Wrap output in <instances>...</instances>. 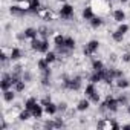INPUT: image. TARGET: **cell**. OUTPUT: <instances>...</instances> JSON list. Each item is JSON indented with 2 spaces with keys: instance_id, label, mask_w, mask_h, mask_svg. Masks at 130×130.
<instances>
[{
  "instance_id": "5bb4252c",
  "label": "cell",
  "mask_w": 130,
  "mask_h": 130,
  "mask_svg": "<svg viewBox=\"0 0 130 130\" xmlns=\"http://www.w3.org/2000/svg\"><path fill=\"white\" fill-rule=\"evenodd\" d=\"M40 9H41V3H40V0H29V12L37 14Z\"/></svg>"
},
{
  "instance_id": "ab89813d",
  "label": "cell",
  "mask_w": 130,
  "mask_h": 130,
  "mask_svg": "<svg viewBox=\"0 0 130 130\" xmlns=\"http://www.w3.org/2000/svg\"><path fill=\"white\" fill-rule=\"evenodd\" d=\"M49 78H51V77H41V86H44V87H49V86H51V81H49Z\"/></svg>"
},
{
  "instance_id": "ffe728a7",
  "label": "cell",
  "mask_w": 130,
  "mask_h": 130,
  "mask_svg": "<svg viewBox=\"0 0 130 130\" xmlns=\"http://www.w3.org/2000/svg\"><path fill=\"white\" fill-rule=\"evenodd\" d=\"M112 121H113V119H109V118H103L101 121H98L96 127H98V128H110V130H112Z\"/></svg>"
},
{
  "instance_id": "e575fe53",
  "label": "cell",
  "mask_w": 130,
  "mask_h": 130,
  "mask_svg": "<svg viewBox=\"0 0 130 130\" xmlns=\"http://www.w3.org/2000/svg\"><path fill=\"white\" fill-rule=\"evenodd\" d=\"M11 72H12V74H20V75H22V74H23V66H22L20 63H17V64H14V66L11 68Z\"/></svg>"
},
{
  "instance_id": "5b68a950",
  "label": "cell",
  "mask_w": 130,
  "mask_h": 130,
  "mask_svg": "<svg viewBox=\"0 0 130 130\" xmlns=\"http://www.w3.org/2000/svg\"><path fill=\"white\" fill-rule=\"evenodd\" d=\"M37 15H38L41 20H44V22H51V20H54V12H52L49 8H41V9L37 12Z\"/></svg>"
},
{
  "instance_id": "74e56055",
  "label": "cell",
  "mask_w": 130,
  "mask_h": 130,
  "mask_svg": "<svg viewBox=\"0 0 130 130\" xmlns=\"http://www.w3.org/2000/svg\"><path fill=\"white\" fill-rule=\"evenodd\" d=\"M121 61H122V63H130V51L122 52V55H121Z\"/></svg>"
},
{
  "instance_id": "f1b7e54d",
  "label": "cell",
  "mask_w": 130,
  "mask_h": 130,
  "mask_svg": "<svg viewBox=\"0 0 130 130\" xmlns=\"http://www.w3.org/2000/svg\"><path fill=\"white\" fill-rule=\"evenodd\" d=\"M112 40H113L115 43H122V40H124V34H121V32L116 29V31L112 32Z\"/></svg>"
},
{
  "instance_id": "44dd1931",
  "label": "cell",
  "mask_w": 130,
  "mask_h": 130,
  "mask_svg": "<svg viewBox=\"0 0 130 130\" xmlns=\"http://www.w3.org/2000/svg\"><path fill=\"white\" fill-rule=\"evenodd\" d=\"M89 23H90V28L98 29V28L103 25V17H101V15H95L92 20H89Z\"/></svg>"
},
{
  "instance_id": "ee69618b",
  "label": "cell",
  "mask_w": 130,
  "mask_h": 130,
  "mask_svg": "<svg viewBox=\"0 0 130 130\" xmlns=\"http://www.w3.org/2000/svg\"><path fill=\"white\" fill-rule=\"evenodd\" d=\"M125 109H127V113H128V115H130V103H128V104H127V106H125Z\"/></svg>"
},
{
  "instance_id": "1f68e13d",
  "label": "cell",
  "mask_w": 130,
  "mask_h": 130,
  "mask_svg": "<svg viewBox=\"0 0 130 130\" xmlns=\"http://www.w3.org/2000/svg\"><path fill=\"white\" fill-rule=\"evenodd\" d=\"M49 34H51V31H49L46 26H40V28H38V37H41V38H47Z\"/></svg>"
},
{
  "instance_id": "603a6c76",
  "label": "cell",
  "mask_w": 130,
  "mask_h": 130,
  "mask_svg": "<svg viewBox=\"0 0 130 130\" xmlns=\"http://www.w3.org/2000/svg\"><path fill=\"white\" fill-rule=\"evenodd\" d=\"M75 46H77L75 38H74V37H66V40H64V47H68V49L74 51V49H75Z\"/></svg>"
},
{
  "instance_id": "f546056e",
  "label": "cell",
  "mask_w": 130,
  "mask_h": 130,
  "mask_svg": "<svg viewBox=\"0 0 130 130\" xmlns=\"http://www.w3.org/2000/svg\"><path fill=\"white\" fill-rule=\"evenodd\" d=\"M40 46H41V38H40V37L31 40V49H32V51L38 52V51H40Z\"/></svg>"
},
{
  "instance_id": "7a4b0ae2",
  "label": "cell",
  "mask_w": 130,
  "mask_h": 130,
  "mask_svg": "<svg viewBox=\"0 0 130 130\" xmlns=\"http://www.w3.org/2000/svg\"><path fill=\"white\" fill-rule=\"evenodd\" d=\"M75 14V8L69 3H63L61 8H60V17L64 19V20H69L72 15Z\"/></svg>"
},
{
  "instance_id": "4dcf8cb0",
  "label": "cell",
  "mask_w": 130,
  "mask_h": 130,
  "mask_svg": "<svg viewBox=\"0 0 130 130\" xmlns=\"http://www.w3.org/2000/svg\"><path fill=\"white\" fill-rule=\"evenodd\" d=\"M37 103H38V101H37V98L31 96V98H28V100L25 101V109H28V110H32V109H34V106H35Z\"/></svg>"
},
{
  "instance_id": "d590c367",
  "label": "cell",
  "mask_w": 130,
  "mask_h": 130,
  "mask_svg": "<svg viewBox=\"0 0 130 130\" xmlns=\"http://www.w3.org/2000/svg\"><path fill=\"white\" fill-rule=\"evenodd\" d=\"M116 100H118V103H119V106H127L128 104V98H127V95H119V96H116Z\"/></svg>"
},
{
  "instance_id": "60d3db41",
  "label": "cell",
  "mask_w": 130,
  "mask_h": 130,
  "mask_svg": "<svg viewBox=\"0 0 130 130\" xmlns=\"http://www.w3.org/2000/svg\"><path fill=\"white\" fill-rule=\"evenodd\" d=\"M22 78H23L25 81H31V78H32V75H31V72H28V71H25V72L22 74Z\"/></svg>"
},
{
  "instance_id": "b9f144b4",
  "label": "cell",
  "mask_w": 130,
  "mask_h": 130,
  "mask_svg": "<svg viewBox=\"0 0 130 130\" xmlns=\"http://www.w3.org/2000/svg\"><path fill=\"white\" fill-rule=\"evenodd\" d=\"M51 75H52L51 68H47V69H44V71H43V77H51Z\"/></svg>"
},
{
  "instance_id": "83f0119b",
  "label": "cell",
  "mask_w": 130,
  "mask_h": 130,
  "mask_svg": "<svg viewBox=\"0 0 130 130\" xmlns=\"http://www.w3.org/2000/svg\"><path fill=\"white\" fill-rule=\"evenodd\" d=\"M37 68H38V69L43 72L44 69H47V68H49V61H47L44 57H43V58H40V60L37 61Z\"/></svg>"
},
{
  "instance_id": "bcb514c9",
  "label": "cell",
  "mask_w": 130,
  "mask_h": 130,
  "mask_svg": "<svg viewBox=\"0 0 130 130\" xmlns=\"http://www.w3.org/2000/svg\"><path fill=\"white\" fill-rule=\"evenodd\" d=\"M57 2H61V3H66V0H57Z\"/></svg>"
},
{
  "instance_id": "f6af8a7d",
  "label": "cell",
  "mask_w": 130,
  "mask_h": 130,
  "mask_svg": "<svg viewBox=\"0 0 130 130\" xmlns=\"http://www.w3.org/2000/svg\"><path fill=\"white\" fill-rule=\"evenodd\" d=\"M119 2H121V3H127V2H128V0H119Z\"/></svg>"
},
{
  "instance_id": "8992f818",
  "label": "cell",
  "mask_w": 130,
  "mask_h": 130,
  "mask_svg": "<svg viewBox=\"0 0 130 130\" xmlns=\"http://www.w3.org/2000/svg\"><path fill=\"white\" fill-rule=\"evenodd\" d=\"M90 104H92V103H90V100L86 96V98H83V100H80V101L77 103L75 110H77V112H86V110L90 107Z\"/></svg>"
},
{
  "instance_id": "7c38bea8",
  "label": "cell",
  "mask_w": 130,
  "mask_h": 130,
  "mask_svg": "<svg viewBox=\"0 0 130 130\" xmlns=\"http://www.w3.org/2000/svg\"><path fill=\"white\" fill-rule=\"evenodd\" d=\"M115 86H116L119 90H125V89H128V87H130V81H128L127 78L121 77V78L115 80Z\"/></svg>"
},
{
  "instance_id": "277c9868",
  "label": "cell",
  "mask_w": 130,
  "mask_h": 130,
  "mask_svg": "<svg viewBox=\"0 0 130 130\" xmlns=\"http://www.w3.org/2000/svg\"><path fill=\"white\" fill-rule=\"evenodd\" d=\"M0 89H2V92L12 89V75H11V74H6V72H5V74L2 75V83H0Z\"/></svg>"
},
{
  "instance_id": "3957f363",
  "label": "cell",
  "mask_w": 130,
  "mask_h": 130,
  "mask_svg": "<svg viewBox=\"0 0 130 130\" xmlns=\"http://www.w3.org/2000/svg\"><path fill=\"white\" fill-rule=\"evenodd\" d=\"M104 103H106V107H107L109 112H118V109H119V103H118V100H116L112 93H109V95L106 96Z\"/></svg>"
},
{
  "instance_id": "d4e9b609",
  "label": "cell",
  "mask_w": 130,
  "mask_h": 130,
  "mask_svg": "<svg viewBox=\"0 0 130 130\" xmlns=\"http://www.w3.org/2000/svg\"><path fill=\"white\" fill-rule=\"evenodd\" d=\"M32 118V113H31V110H28V109H23L20 113H19V119L20 121H28V119H31Z\"/></svg>"
},
{
  "instance_id": "ac0fdd59",
  "label": "cell",
  "mask_w": 130,
  "mask_h": 130,
  "mask_svg": "<svg viewBox=\"0 0 130 130\" xmlns=\"http://www.w3.org/2000/svg\"><path fill=\"white\" fill-rule=\"evenodd\" d=\"M90 66H92V71H103L106 66H104V63L100 60V58H93L92 63H90Z\"/></svg>"
},
{
  "instance_id": "8d00e7d4",
  "label": "cell",
  "mask_w": 130,
  "mask_h": 130,
  "mask_svg": "<svg viewBox=\"0 0 130 130\" xmlns=\"http://www.w3.org/2000/svg\"><path fill=\"white\" fill-rule=\"evenodd\" d=\"M68 110H69V107H68V103H66V101H61V103H58V112L64 113V112H68Z\"/></svg>"
},
{
  "instance_id": "6da1fadb",
  "label": "cell",
  "mask_w": 130,
  "mask_h": 130,
  "mask_svg": "<svg viewBox=\"0 0 130 130\" xmlns=\"http://www.w3.org/2000/svg\"><path fill=\"white\" fill-rule=\"evenodd\" d=\"M83 84V78L81 77H68V75H63V87L68 89V90H80Z\"/></svg>"
},
{
  "instance_id": "836d02e7",
  "label": "cell",
  "mask_w": 130,
  "mask_h": 130,
  "mask_svg": "<svg viewBox=\"0 0 130 130\" xmlns=\"http://www.w3.org/2000/svg\"><path fill=\"white\" fill-rule=\"evenodd\" d=\"M128 29H130V25H127V23H124V22L119 23V26H118V31H119L121 34H124V35L128 32Z\"/></svg>"
},
{
  "instance_id": "ba28073f",
  "label": "cell",
  "mask_w": 130,
  "mask_h": 130,
  "mask_svg": "<svg viewBox=\"0 0 130 130\" xmlns=\"http://www.w3.org/2000/svg\"><path fill=\"white\" fill-rule=\"evenodd\" d=\"M22 57H23V51L20 47H12L9 51V60L11 61H19Z\"/></svg>"
},
{
  "instance_id": "d6986e66",
  "label": "cell",
  "mask_w": 130,
  "mask_h": 130,
  "mask_svg": "<svg viewBox=\"0 0 130 130\" xmlns=\"http://www.w3.org/2000/svg\"><path fill=\"white\" fill-rule=\"evenodd\" d=\"M95 92H96V84L89 81V84H86V87H84V95L89 98V96H90V95H93Z\"/></svg>"
},
{
  "instance_id": "2e32d148",
  "label": "cell",
  "mask_w": 130,
  "mask_h": 130,
  "mask_svg": "<svg viewBox=\"0 0 130 130\" xmlns=\"http://www.w3.org/2000/svg\"><path fill=\"white\" fill-rule=\"evenodd\" d=\"M23 32H25V37L29 40H34L38 37V29H35V28H26Z\"/></svg>"
},
{
  "instance_id": "9a60e30c",
  "label": "cell",
  "mask_w": 130,
  "mask_h": 130,
  "mask_svg": "<svg viewBox=\"0 0 130 130\" xmlns=\"http://www.w3.org/2000/svg\"><path fill=\"white\" fill-rule=\"evenodd\" d=\"M15 90L14 89H9V90H5L3 92V101L5 103H12L14 100H15Z\"/></svg>"
},
{
  "instance_id": "484cf974",
  "label": "cell",
  "mask_w": 130,
  "mask_h": 130,
  "mask_svg": "<svg viewBox=\"0 0 130 130\" xmlns=\"http://www.w3.org/2000/svg\"><path fill=\"white\" fill-rule=\"evenodd\" d=\"M64 40H66V37L63 34H55L54 35V44L55 46H64Z\"/></svg>"
},
{
  "instance_id": "e0dca14e",
  "label": "cell",
  "mask_w": 130,
  "mask_h": 130,
  "mask_svg": "<svg viewBox=\"0 0 130 130\" xmlns=\"http://www.w3.org/2000/svg\"><path fill=\"white\" fill-rule=\"evenodd\" d=\"M86 47L90 51V54L93 55V54H96L98 52V49H100V41L98 40H90L87 44H86Z\"/></svg>"
},
{
  "instance_id": "f35d334b",
  "label": "cell",
  "mask_w": 130,
  "mask_h": 130,
  "mask_svg": "<svg viewBox=\"0 0 130 130\" xmlns=\"http://www.w3.org/2000/svg\"><path fill=\"white\" fill-rule=\"evenodd\" d=\"M52 100H51V95H46V96H43L41 100H40V104L41 106H46V104H49Z\"/></svg>"
},
{
  "instance_id": "d6a6232c",
  "label": "cell",
  "mask_w": 130,
  "mask_h": 130,
  "mask_svg": "<svg viewBox=\"0 0 130 130\" xmlns=\"http://www.w3.org/2000/svg\"><path fill=\"white\" fill-rule=\"evenodd\" d=\"M89 100H90V103H92V104H100V103H101V95H100V93H98V90H96L93 95H90V96H89Z\"/></svg>"
},
{
  "instance_id": "30bf717a",
  "label": "cell",
  "mask_w": 130,
  "mask_h": 130,
  "mask_svg": "<svg viewBox=\"0 0 130 130\" xmlns=\"http://www.w3.org/2000/svg\"><path fill=\"white\" fill-rule=\"evenodd\" d=\"M9 12H11L12 15H17V17H22V15H25V14H26V11H25L19 3L11 5V6H9Z\"/></svg>"
},
{
  "instance_id": "9c48e42d",
  "label": "cell",
  "mask_w": 130,
  "mask_h": 130,
  "mask_svg": "<svg viewBox=\"0 0 130 130\" xmlns=\"http://www.w3.org/2000/svg\"><path fill=\"white\" fill-rule=\"evenodd\" d=\"M44 113L46 115H49V116H54V115H57L58 113V104H55V103H49V104H46L44 106Z\"/></svg>"
},
{
  "instance_id": "7bdbcfd3",
  "label": "cell",
  "mask_w": 130,
  "mask_h": 130,
  "mask_svg": "<svg viewBox=\"0 0 130 130\" xmlns=\"http://www.w3.org/2000/svg\"><path fill=\"white\" fill-rule=\"evenodd\" d=\"M109 60H110L112 63H116V60H118V58H116V55H115V54H110V55H109Z\"/></svg>"
},
{
  "instance_id": "7402d4cb",
  "label": "cell",
  "mask_w": 130,
  "mask_h": 130,
  "mask_svg": "<svg viewBox=\"0 0 130 130\" xmlns=\"http://www.w3.org/2000/svg\"><path fill=\"white\" fill-rule=\"evenodd\" d=\"M44 58L49 61V64H52V63H55V61H58V54L57 52H54V51H49V52H46L44 54Z\"/></svg>"
},
{
  "instance_id": "52a82bcc",
  "label": "cell",
  "mask_w": 130,
  "mask_h": 130,
  "mask_svg": "<svg viewBox=\"0 0 130 130\" xmlns=\"http://www.w3.org/2000/svg\"><path fill=\"white\" fill-rule=\"evenodd\" d=\"M31 113H32V118L40 119V118L43 116V113H44V106H41L40 103H37V104L34 106V109L31 110Z\"/></svg>"
},
{
  "instance_id": "cb8c5ba5",
  "label": "cell",
  "mask_w": 130,
  "mask_h": 130,
  "mask_svg": "<svg viewBox=\"0 0 130 130\" xmlns=\"http://www.w3.org/2000/svg\"><path fill=\"white\" fill-rule=\"evenodd\" d=\"M12 89L17 92V93H20V92H23L25 89H26V81L25 80H20V81H17L14 86H12Z\"/></svg>"
},
{
  "instance_id": "4fadbf2b",
  "label": "cell",
  "mask_w": 130,
  "mask_h": 130,
  "mask_svg": "<svg viewBox=\"0 0 130 130\" xmlns=\"http://www.w3.org/2000/svg\"><path fill=\"white\" fill-rule=\"evenodd\" d=\"M95 15H96V14H95L93 8H92L90 5H89V6H86V8L83 9V19H84V20H87V22H89V20H92Z\"/></svg>"
},
{
  "instance_id": "4316f807",
  "label": "cell",
  "mask_w": 130,
  "mask_h": 130,
  "mask_svg": "<svg viewBox=\"0 0 130 130\" xmlns=\"http://www.w3.org/2000/svg\"><path fill=\"white\" fill-rule=\"evenodd\" d=\"M49 46H51V44H49V40H47V38H41V46H40V51H38V52H40V54L49 52V51H51Z\"/></svg>"
},
{
  "instance_id": "8fae6325",
  "label": "cell",
  "mask_w": 130,
  "mask_h": 130,
  "mask_svg": "<svg viewBox=\"0 0 130 130\" xmlns=\"http://www.w3.org/2000/svg\"><path fill=\"white\" fill-rule=\"evenodd\" d=\"M112 17H113V20L116 22V23H122L124 20H125V12L122 11V9H113V12H112Z\"/></svg>"
}]
</instances>
